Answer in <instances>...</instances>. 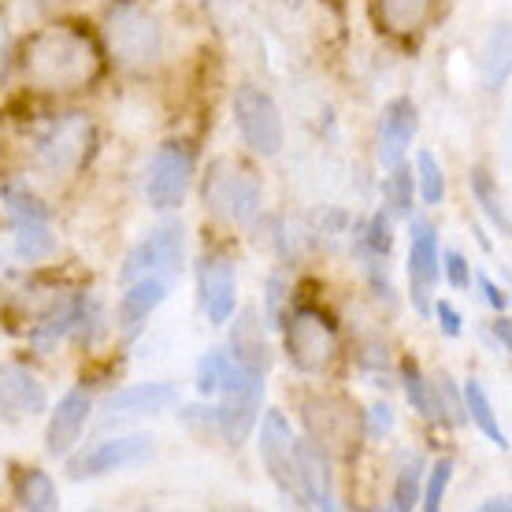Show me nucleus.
<instances>
[{
	"mask_svg": "<svg viewBox=\"0 0 512 512\" xmlns=\"http://www.w3.org/2000/svg\"><path fill=\"white\" fill-rule=\"evenodd\" d=\"M449 479H453V461H449V457H442V461L431 468V483H427V494H423V509H427V512L442 509V498H446V490H449Z\"/></svg>",
	"mask_w": 512,
	"mask_h": 512,
	"instance_id": "obj_31",
	"label": "nucleus"
},
{
	"mask_svg": "<svg viewBox=\"0 0 512 512\" xmlns=\"http://www.w3.org/2000/svg\"><path fill=\"white\" fill-rule=\"evenodd\" d=\"M86 420H90V397L82 394V390L64 394V401L49 416V431H45V449H49L52 457H67L71 453Z\"/></svg>",
	"mask_w": 512,
	"mask_h": 512,
	"instance_id": "obj_19",
	"label": "nucleus"
},
{
	"mask_svg": "<svg viewBox=\"0 0 512 512\" xmlns=\"http://www.w3.org/2000/svg\"><path fill=\"white\" fill-rule=\"evenodd\" d=\"M305 423L312 431V442L327 453V449H346L353 438V412L346 401L338 397H316L305 405Z\"/></svg>",
	"mask_w": 512,
	"mask_h": 512,
	"instance_id": "obj_16",
	"label": "nucleus"
},
{
	"mask_svg": "<svg viewBox=\"0 0 512 512\" xmlns=\"http://www.w3.org/2000/svg\"><path fill=\"white\" fill-rule=\"evenodd\" d=\"M8 60H12V34H8V23L0 19V82H4V71H8Z\"/></svg>",
	"mask_w": 512,
	"mask_h": 512,
	"instance_id": "obj_40",
	"label": "nucleus"
},
{
	"mask_svg": "<svg viewBox=\"0 0 512 512\" xmlns=\"http://www.w3.org/2000/svg\"><path fill=\"white\" fill-rule=\"evenodd\" d=\"M49 409L45 386L19 364H0V412L8 416H38Z\"/></svg>",
	"mask_w": 512,
	"mask_h": 512,
	"instance_id": "obj_18",
	"label": "nucleus"
},
{
	"mask_svg": "<svg viewBox=\"0 0 512 512\" xmlns=\"http://www.w3.org/2000/svg\"><path fill=\"white\" fill-rule=\"evenodd\" d=\"M260 182L234 160H216L205 175V205L227 223H253L260 212Z\"/></svg>",
	"mask_w": 512,
	"mask_h": 512,
	"instance_id": "obj_3",
	"label": "nucleus"
},
{
	"mask_svg": "<svg viewBox=\"0 0 512 512\" xmlns=\"http://www.w3.org/2000/svg\"><path fill=\"white\" fill-rule=\"evenodd\" d=\"M23 71L38 90H82L101 75V52L75 26H49L26 45Z\"/></svg>",
	"mask_w": 512,
	"mask_h": 512,
	"instance_id": "obj_1",
	"label": "nucleus"
},
{
	"mask_svg": "<svg viewBox=\"0 0 512 512\" xmlns=\"http://www.w3.org/2000/svg\"><path fill=\"white\" fill-rule=\"evenodd\" d=\"M416 127H420V116H416V104L409 97H397V101L386 104L383 123H379V160H383V167H397L405 160L412 138H416Z\"/></svg>",
	"mask_w": 512,
	"mask_h": 512,
	"instance_id": "obj_17",
	"label": "nucleus"
},
{
	"mask_svg": "<svg viewBox=\"0 0 512 512\" xmlns=\"http://www.w3.org/2000/svg\"><path fill=\"white\" fill-rule=\"evenodd\" d=\"M186 423H193V427H205V431H216V409L212 405H193V409H186Z\"/></svg>",
	"mask_w": 512,
	"mask_h": 512,
	"instance_id": "obj_38",
	"label": "nucleus"
},
{
	"mask_svg": "<svg viewBox=\"0 0 512 512\" xmlns=\"http://www.w3.org/2000/svg\"><path fill=\"white\" fill-rule=\"evenodd\" d=\"M197 286H201V308L208 312L212 323H227L234 316V264L223 253L205 256L201 271H197Z\"/></svg>",
	"mask_w": 512,
	"mask_h": 512,
	"instance_id": "obj_15",
	"label": "nucleus"
},
{
	"mask_svg": "<svg viewBox=\"0 0 512 512\" xmlns=\"http://www.w3.org/2000/svg\"><path fill=\"white\" fill-rule=\"evenodd\" d=\"M227 368H231V353H223V349L205 353V360L197 364V390H201V394H216Z\"/></svg>",
	"mask_w": 512,
	"mask_h": 512,
	"instance_id": "obj_30",
	"label": "nucleus"
},
{
	"mask_svg": "<svg viewBox=\"0 0 512 512\" xmlns=\"http://www.w3.org/2000/svg\"><path fill=\"white\" fill-rule=\"evenodd\" d=\"M290 4H294V8H297V4H305V0H290Z\"/></svg>",
	"mask_w": 512,
	"mask_h": 512,
	"instance_id": "obj_43",
	"label": "nucleus"
},
{
	"mask_svg": "<svg viewBox=\"0 0 512 512\" xmlns=\"http://www.w3.org/2000/svg\"><path fill=\"white\" fill-rule=\"evenodd\" d=\"M167 405H175V386L171 383H138L127 386L104 401L101 423H123V420H138V416H156L164 412Z\"/></svg>",
	"mask_w": 512,
	"mask_h": 512,
	"instance_id": "obj_14",
	"label": "nucleus"
},
{
	"mask_svg": "<svg viewBox=\"0 0 512 512\" xmlns=\"http://www.w3.org/2000/svg\"><path fill=\"white\" fill-rule=\"evenodd\" d=\"M446 275H449V286H457V290H464V286L472 282V275H468V260H464L461 253H453V249L446 253Z\"/></svg>",
	"mask_w": 512,
	"mask_h": 512,
	"instance_id": "obj_35",
	"label": "nucleus"
},
{
	"mask_svg": "<svg viewBox=\"0 0 512 512\" xmlns=\"http://www.w3.org/2000/svg\"><path fill=\"white\" fill-rule=\"evenodd\" d=\"M479 509H501V512H505V509H509V498H487V501H483V505H479Z\"/></svg>",
	"mask_w": 512,
	"mask_h": 512,
	"instance_id": "obj_42",
	"label": "nucleus"
},
{
	"mask_svg": "<svg viewBox=\"0 0 512 512\" xmlns=\"http://www.w3.org/2000/svg\"><path fill=\"white\" fill-rule=\"evenodd\" d=\"M164 297H167V282L156 279V275H145V279L130 282V290L123 294V301H119V327H123V334L134 338V334L145 327V320L164 305Z\"/></svg>",
	"mask_w": 512,
	"mask_h": 512,
	"instance_id": "obj_20",
	"label": "nucleus"
},
{
	"mask_svg": "<svg viewBox=\"0 0 512 512\" xmlns=\"http://www.w3.org/2000/svg\"><path fill=\"white\" fill-rule=\"evenodd\" d=\"M364 245H368V256H375V260H386L390 256V245H394V238H390V219L379 212V216H372V223H368V234H364Z\"/></svg>",
	"mask_w": 512,
	"mask_h": 512,
	"instance_id": "obj_33",
	"label": "nucleus"
},
{
	"mask_svg": "<svg viewBox=\"0 0 512 512\" xmlns=\"http://www.w3.org/2000/svg\"><path fill=\"white\" fill-rule=\"evenodd\" d=\"M438 238L435 227L416 219L412 223V245H409V282H412V305L420 316L431 312V290L438 282Z\"/></svg>",
	"mask_w": 512,
	"mask_h": 512,
	"instance_id": "obj_13",
	"label": "nucleus"
},
{
	"mask_svg": "<svg viewBox=\"0 0 512 512\" xmlns=\"http://www.w3.org/2000/svg\"><path fill=\"white\" fill-rule=\"evenodd\" d=\"M294 431L282 412H264V423H260V461L268 468V475L275 479V487L286 494V498H297V461H294Z\"/></svg>",
	"mask_w": 512,
	"mask_h": 512,
	"instance_id": "obj_11",
	"label": "nucleus"
},
{
	"mask_svg": "<svg viewBox=\"0 0 512 512\" xmlns=\"http://www.w3.org/2000/svg\"><path fill=\"white\" fill-rule=\"evenodd\" d=\"M464 412H472L475 427H479L494 446L509 449V438L501 431V423H498V416H494V409H490V397L479 379H468V383H464Z\"/></svg>",
	"mask_w": 512,
	"mask_h": 512,
	"instance_id": "obj_23",
	"label": "nucleus"
},
{
	"mask_svg": "<svg viewBox=\"0 0 512 512\" xmlns=\"http://www.w3.org/2000/svg\"><path fill=\"white\" fill-rule=\"evenodd\" d=\"M104 34H108V45L116 52V60L130 71H145L160 60V49H164V34H160V23L145 8H134V4H119L112 8L108 23H104Z\"/></svg>",
	"mask_w": 512,
	"mask_h": 512,
	"instance_id": "obj_2",
	"label": "nucleus"
},
{
	"mask_svg": "<svg viewBox=\"0 0 512 512\" xmlns=\"http://www.w3.org/2000/svg\"><path fill=\"white\" fill-rule=\"evenodd\" d=\"M423 461L420 457H412V464H405L401 468V475H397V487H394V501H390V509L397 512H409L416 501H420V479H423Z\"/></svg>",
	"mask_w": 512,
	"mask_h": 512,
	"instance_id": "obj_28",
	"label": "nucleus"
},
{
	"mask_svg": "<svg viewBox=\"0 0 512 512\" xmlns=\"http://www.w3.org/2000/svg\"><path fill=\"white\" fill-rule=\"evenodd\" d=\"M416 167H420V193L427 205H442V197H446V179H442V167L431 153H420L416 156Z\"/></svg>",
	"mask_w": 512,
	"mask_h": 512,
	"instance_id": "obj_29",
	"label": "nucleus"
},
{
	"mask_svg": "<svg viewBox=\"0 0 512 512\" xmlns=\"http://www.w3.org/2000/svg\"><path fill=\"white\" fill-rule=\"evenodd\" d=\"M193 182V156L186 145L171 141L160 153L153 156V167H149V179H145V197L153 208H179L186 190Z\"/></svg>",
	"mask_w": 512,
	"mask_h": 512,
	"instance_id": "obj_9",
	"label": "nucleus"
},
{
	"mask_svg": "<svg viewBox=\"0 0 512 512\" xmlns=\"http://www.w3.org/2000/svg\"><path fill=\"white\" fill-rule=\"evenodd\" d=\"M390 171H394V175H390V182H386V190H390L394 212L397 216H409L412 212V171H405L401 164L390 167Z\"/></svg>",
	"mask_w": 512,
	"mask_h": 512,
	"instance_id": "obj_32",
	"label": "nucleus"
},
{
	"mask_svg": "<svg viewBox=\"0 0 512 512\" xmlns=\"http://www.w3.org/2000/svg\"><path fill=\"white\" fill-rule=\"evenodd\" d=\"M438 0H379V23L390 34H416L431 19Z\"/></svg>",
	"mask_w": 512,
	"mask_h": 512,
	"instance_id": "obj_22",
	"label": "nucleus"
},
{
	"mask_svg": "<svg viewBox=\"0 0 512 512\" xmlns=\"http://www.w3.org/2000/svg\"><path fill=\"white\" fill-rule=\"evenodd\" d=\"M472 193H475V201L483 205V212L494 219V227H498L501 234H509V212H505V197H501L498 182H494V175H490L487 167H475V171H472Z\"/></svg>",
	"mask_w": 512,
	"mask_h": 512,
	"instance_id": "obj_25",
	"label": "nucleus"
},
{
	"mask_svg": "<svg viewBox=\"0 0 512 512\" xmlns=\"http://www.w3.org/2000/svg\"><path fill=\"white\" fill-rule=\"evenodd\" d=\"M438 323H442V331H446L449 338H457V334H461V312L449 305V301L438 305Z\"/></svg>",
	"mask_w": 512,
	"mask_h": 512,
	"instance_id": "obj_37",
	"label": "nucleus"
},
{
	"mask_svg": "<svg viewBox=\"0 0 512 512\" xmlns=\"http://www.w3.org/2000/svg\"><path fill=\"white\" fill-rule=\"evenodd\" d=\"M282 297H286V282H282V275H271V282H268V323L271 327H282Z\"/></svg>",
	"mask_w": 512,
	"mask_h": 512,
	"instance_id": "obj_34",
	"label": "nucleus"
},
{
	"mask_svg": "<svg viewBox=\"0 0 512 512\" xmlns=\"http://www.w3.org/2000/svg\"><path fill=\"white\" fill-rule=\"evenodd\" d=\"M4 205L15 227V253L23 260H41L56 249V234L49 227V208L41 205L26 186H4Z\"/></svg>",
	"mask_w": 512,
	"mask_h": 512,
	"instance_id": "obj_6",
	"label": "nucleus"
},
{
	"mask_svg": "<svg viewBox=\"0 0 512 512\" xmlns=\"http://www.w3.org/2000/svg\"><path fill=\"white\" fill-rule=\"evenodd\" d=\"M234 119L242 130V141L260 156H275L282 149V116L275 101L256 86H242L234 93Z\"/></svg>",
	"mask_w": 512,
	"mask_h": 512,
	"instance_id": "obj_7",
	"label": "nucleus"
},
{
	"mask_svg": "<svg viewBox=\"0 0 512 512\" xmlns=\"http://www.w3.org/2000/svg\"><path fill=\"white\" fill-rule=\"evenodd\" d=\"M15 494H19V505H23V509H34V512H49L60 505L52 479L45 472H38V468H30V472H23L15 479Z\"/></svg>",
	"mask_w": 512,
	"mask_h": 512,
	"instance_id": "obj_24",
	"label": "nucleus"
},
{
	"mask_svg": "<svg viewBox=\"0 0 512 512\" xmlns=\"http://www.w3.org/2000/svg\"><path fill=\"white\" fill-rule=\"evenodd\" d=\"M479 286H483V297H487V305H490V308H498V312H505V305H509V297L501 294V290L487 279V275H479Z\"/></svg>",
	"mask_w": 512,
	"mask_h": 512,
	"instance_id": "obj_39",
	"label": "nucleus"
},
{
	"mask_svg": "<svg viewBox=\"0 0 512 512\" xmlns=\"http://www.w3.org/2000/svg\"><path fill=\"white\" fill-rule=\"evenodd\" d=\"M494 338L501 342V349H509V346H512V331H509V320H505V316H501V320L494 323Z\"/></svg>",
	"mask_w": 512,
	"mask_h": 512,
	"instance_id": "obj_41",
	"label": "nucleus"
},
{
	"mask_svg": "<svg viewBox=\"0 0 512 512\" xmlns=\"http://www.w3.org/2000/svg\"><path fill=\"white\" fill-rule=\"evenodd\" d=\"M156 453V438L149 435H127V438H108L97 442L93 449L78 453L75 461L67 464L71 479H93V475H108L119 468H134V464L149 461Z\"/></svg>",
	"mask_w": 512,
	"mask_h": 512,
	"instance_id": "obj_10",
	"label": "nucleus"
},
{
	"mask_svg": "<svg viewBox=\"0 0 512 512\" xmlns=\"http://www.w3.org/2000/svg\"><path fill=\"white\" fill-rule=\"evenodd\" d=\"M93 138L97 130L86 116L67 112V116L52 119L49 127L38 134V160L49 175H75L78 167L90 160Z\"/></svg>",
	"mask_w": 512,
	"mask_h": 512,
	"instance_id": "obj_4",
	"label": "nucleus"
},
{
	"mask_svg": "<svg viewBox=\"0 0 512 512\" xmlns=\"http://www.w3.org/2000/svg\"><path fill=\"white\" fill-rule=\"evenodd\" d=\"M182 256H186V234H182L179 223L160 227L156 234H149L145 242L130 249L119 279L134 282V279H145V275H156V279L171 282V275H179L182 268Z\"/></svg>",
	"mask_w": 512,
	"mask_h": 512,
	"instance_id": "obj_8",
	"label": "nucleus"
},
{
	"mask_svg": "<svg viewBox=\"0 0 512 512\" xmlns=\"http://www.w3.org/2000/svg\"><path fill=\"white\" fill-rule=\"evenodd\" d=\"M405 394H409V401L416 405V412H423L427 420H438L435 412V386L423 379V372L416 368V364H405Z\"/></svg>",
	"mask_w": 512,
	"mask_h": 512,
	"instance_id": "obj_27",
	"label": "nucleus"
},
{
	"mask_svg": "<svg viewBox=\"0 0 512 512\" xmlns=\"http://www.w3.org/2000/svg\"><path fill=\"white\" fill-rule=\"evenodd\" d=\"M509 78V23H498L487 45V82L490 90H501Z\"/></svg>",
	"mask_w": 512,
	"mask_h": 512,
	"instance_id": "obj_26",
	"label": "nucleus"
},
{
	"mask_svg": "<svg viewBox=\"0 0 512 512\" xmlns=\"http://www.w3.org/2000/svg\"><path fill=\"white\" fill-rule=\"evenodd\" d=\"M231 349L238 364H245V368H253V372H260V375H268L271 349H268V342H264V327H260L253 308H245L242 316H238V323H234Z\"/></svg>",
	"mask_w": 512,
	"mask_h": 512,
	"instance_id": "obj_21",
	"label": "nucleus"
},
{
	"mask_svg": "<svg viewBox=\"0 0 512 512\" xmlns=\"http://www.w3.org/2000/svg\"><path fill=\"white\" fill-rule=\"evenodd\" d=\"M390 427H394V409L390 405H372V412H368V435L383 438Z\"/></svg>",
	"mask_w": 512,
	"mask_h": 512,
	"instance_id": "obj_36",
	"label": "nucleus"
},
{
	"mask_svg": "<svg viewBox=\"0 0 512 512\" xmlns=\"http://www.w3.org/2000/svg\"><path fill=\"white\" fill-rule=\"evenodd\" d=\"M286 349L297 372H323L338 353V331L320 308H297L286 320Z\"/></svg>",
	"mask_w": 512,
	"mask_h": 512,
	"instance_id": "obj_5",
	"label": "nucleus"
},
{
	"mask_svg": "<svg viewBox=\"0 0 512 512\" xmlns=\"http://www.w3.org/2000/svg\"><path fill=\"white\" fill-rule=\"evenodd\" d=\"M294 461H297V494H301V505L334 509V475L327 453L312 438H297Z\"/></svg>",
	"mask_w": 512,
	"mask_h": 512,
	"instance_id": "obj_12",
	"label": "nucleus"
}]
</instances>
